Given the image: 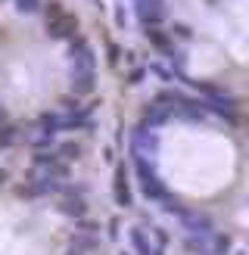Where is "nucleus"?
<instances>
[{
	"mask_svg": "<svg viewBox=\"0 0 249 255\" xmlns=\"http://www.w3.org/2000/svg\"><path fill=\"white\" fill-rule=\"evenodd\" d=\"M134 171H137V177H140V190H143V196H146L149 202H159V199L168 196V190H165V184H162V177L156 174V168H153L146 159H134Z\"/></svg>",
	"mask_w": 249,
	"mask_h": 255,
	"instance_id": "f257e3e1",
	"label": "nucleus"
},
{
	"mask_svg": "<svg viewBox=\"0 0 249 255\" xmlns=\"http://www.w3.org/2000/svg\"><path fill=\"white\" fill-rule=\"evenodd\" d=\"M156 152H159V137H156V131H146V128L137 125L134 131H131V156L149 162Z\"/></svg>",
	"mask_w": 249,
	"mask_h": 255,
	"instance_id": "f03ea898",
	"label": "nucleus"
},
{
	"mask_svg": "<svg viewBox=\"0 0 249 255\" xmlns=\"http://www.w3.org/2000/svg\"><path fill=\"white\" fill-rule=\"evenodd\" d=\"M69 62H72V72H94V66H97L94 47L87 44L84 37H72V47H69Z\"/></svg>",
	"mask_w": 249,
	"mask_h": 255,
	"instance_id": "7ed1b4c3",
	"label": "nucleus"
},
{
	"mask_svg": "<svg viewBox=\"0 0 249 255\" xmlns=\"http://www.w3.org/2000/svg\"><path fill=\"white\" fill-rule=\"evenodd\" d=\"M178 221H181V227L187 231V237H209V234H215V224H212V218H209V215H203V212L184 209L178 215Z\"/></svg>",
	"mask_w": 249,
	"mask_h": 255,
	"instance_id": "20e7f679",
	"label": "nucleus"
},
{
	"mask_svg": "<svg viewBox=\"0 0 249 255\" xmlns=\"http://www.w3.org/2000/svg\"><path fill=\"white\" fill-rule=\"evenodd\" d=\"M47 34H50V37H56V41H72V37L78 34V19H75L72 12L62 9L59 16L47 19Z\"/></svg>",
	"mask_w": 249,
	"mask_h": 255,
	"instance_id": "39448f33",
	"label": "nucleus"
},
{
	"mask_svg": "<svg viewBox=\"0 0 249 255\" xmlns=\"http://www.w3.org/2000/svg\"><path fill=\"white\" fill-rule=\"evenodd\" d=\"M134 12L146 28H156L165 19V0H134Z\"/></svg>",
	"mask_w": 249,
	"mask_h": 255,
	"instance_id": "423d86ee",
	"label": "nucleus"
},
{
	"mask_svg": "<svg viewBox=\"0 0 249 255\" xmlns=\"http://www.w3.org/2000/svg\"><path fill=\"white\" fill-rule=\"evenodd\" d=\"M112 193H116V202H119L122 209H131V206H134V193H131V184H128V168H124V165H119V168H116Z\"/></svg>",
	"mask_w": 249,
	"mask_h": 255,
	"instance_id": "0eeeda50",
	"label": "nucleus"
},
{
	"mask_svg": "<svg viewBox=\"0 0 249 255\" xmlns=\"http://www.w3.org/2000/svg\"><path fill=\"white\" fill-rule=\"evenodd\" d=\"M168 119H171V109H168V106H162V103H149L146 112H143L140 128H146V131H156V128H159L162 122H168Z\"/></svg>",
	"mask_w": 249,
	"mask_h": 255,
	"instance_id": "6e6552de",
	"label": "nucleus"
},
{
	"mask_svg": "<svg viewBox=\"0 0 249 255\" xmlns=\"http://www.w3.org/2000/svg\"><path fill=\"white\" fill-rule=\"evenodd\" d=\"M59 212L75 218V221H81V218H87V199L84 196H62L59 199Z\"/></svg>",
	"mask_w": 249,
	"mask_h": 255,
	"instance_id": "1a4fd4ad",
	"label": "nucleus"
},
{
	"mask_svg": "<svg viewBox=\"0 0 249 255\" xmlns=\"http://www.w3.org/2000/svg\"><path fill=\"white\" fill-rule=\"evenodd\" d=\"M94 72H72V94L75 97H87V94H94Z\"/></svg>",
	"mask_w": 249,
	"mask_h": 255,
	"instance_id": "9d476101",
	"label": "nucleus"
},
{
	"mask_svg": "<svg viewBox=\"0 0 249 255\" xmlns=\"http://www.w3.org/2000/svg\"><path fill=\"white\" fill-rule=\"evenodd\" d=\"M72 246L81 249V252H91L100 246V234H91V231H75L72 234Z\"/></svg>",
	"mask_w": 249,
	"mask_h": 255,
	"instance_id": "9b49d317",
	"label": "nucleus"
},
{
	"mask_svg": "<svg viewBox=\"0 0 249 255\" xmlns=\"http://www.w3.org/2000/svg\"><path fill=\"white\" fill-rule=\"evenodd\" d=\"M146 41L153 44L156 50H162V53H171L174 50V44H171V37H168V31H159V28H146Z\"/></svg>",
	"mask_w": 249,
	"mask_h": 255,
	"instance_id": "f8f14e48",
	"label": "nucleus"
},
{
	"mask_svg": "<svg viewBox=\"0 0 249 255\" xmlns=\"http://www.w3.org/2000/svg\"><path fill=\"white\" fill-rule=\"evenodd\" d=\"M231 243H234V240H231L228 234H221V231H215V234L209 237V255H228Z\"/></svg>",
	"mask_w": 249,
	"mask_h": 255,
	"instance_id": "ddd939ff",
	"label": "nucleus"
},
{
	"mask_svg": "<svg viewBox=\"0 0 249 255\" xmlns=\"http://www.w3.org/2000/svg\"><path fill=\"white\" fill-rule=\"evenodd\" d=\"M22 128L16 125H6V128H0V149H9V146H16L19 140H22Z\"/></svg>",
	"mask_w": 249,
	"mask_h": 255,
	"instance_id": "4468645a",
	"label": "nucleus"
},
{
	"mask_svg": "<svg viewBox=\"0 0 249 255\" xmlns=\"http://www.w3.org/2000/svg\"><path fill=\"white\" fill-rule=\"evenodd\" d=\"M131 246H134L137 255H149V252H153V246H149L143 227H131Z\"/></svg>",
	"mask_w": 249,
	"mask_h": 255,
	"instance_id": "2eb2a0df",
	"label": "nucleus"
},
{
	"mask_svg": "<svg viewBox=\"0 0 249 255\" xmlns=\"http://www.w3.org/2000/svg\"><path fill=\"white\" fill-rule=\"evenodd\" d=\"M56 156H59V162H72V159L81 156V146L78 143H59L56 146Z\"/></svg>",
	"mask_w": 249,
	"mask_h": 255,
	"instance_id": "dca6fc26",
	"label": "nucleus"
},
{
	"mask_svg": "<svg viewBox=\"0 0 249 255\" xmlns=\"http://www.w3.org/2000/svg\"><path fill=\"white\" fill-rule=\"evenodd\" d=\"M168 37H171V41H174V37H181V41H190V28H187L184 22H174L171 31H168Z\"/></svg>",
	"mask_w": 249,
	"mask_h": 255,
	"instance_id": "f3484780",
	"label": "nucleus"
},
{
	"mask_svg": "<svg viewBox=\"0 0 249 255\" xmlns=\"http://www.w3.org/2000/svg\"><path fill=\"white\" fill-rule=\"evenodd\" d=\"M44 6V0H16V9L19 12H37Z\"/></svg>",
	"mask_w": 249,
	"mask_h": 255,
	"instance_id": "a211bd4d",
	"label": "nucleus"
},
{
	"mask_svg": "<svg viewBox=\"0 0 249 255\" xmlns=\"http://www.w3.org/2000/svg\"><path fill=\"white\" fill-rule=\"evenodd\" d=\"M153 237H156V249H165L171 243V237H168L165 227H153Z\"/></svg>",
	"mask_w": 249,
	"mask_h": 255,
	"instance_id": "6ab92c4d",
	"label": "nucleus"
},
{
	"mask_svg": "<svg viewBox=\"0 0 249 255\" xmlns=\"http://www.w3.org/2000/svg\"><path fill=\"white\" fill-rule=\"evenodd\" d=\"M146 75H149V72H146L143 66H140V69H134V72L128 75V84H143V78H146Z\"/></svg>",
	"mask_w": 249,
	"mask_h": 255,
	"instance_id": "aec40b11",
	"label": "nucleus"
},
{
	"mask_svg": "<svg viewBox=\"0 0 249 255\" xmlns=\"http://www.w3.org/2000/svg\"><path fill=\"white\" fill-rule=\"evenodd\" d=\"M109 240H119V221H109V231H106Z\"/></svg>",
	"mask_w": 249,
	"mask_h": 255,
	"instance_id": "412c9836",
	"label": "nucleus"
},
{
	"mask_svg": "<svg viewBox=\"0 0 249 255\" xmlns=\"http://www.w3.org/2000/svg\"><path fill=\"white\" fill-rule=\"evenodd\" d=\"M66 255H84V252H81V249H75V246H72V249H69Z\"/></svg>",
	"mask_w": 249,
	"mask_h": 255,
	"instance_id": "4be33fe9",
	"label": "nucleus"
},
{
	"mask_svg": "<svg viewBox=\"0 0 249 255\" xmlns=\"http://www.w3.org/2000/svg\"><path fill=\"white\" fill-rule=\"evenodd\" d=\"M0 184H6V171L3 168H0Z\"/></svg>",
	"mask_w": 249,
	"mask_h": 255,
	"instance_id": "5701e85b",
	"label": "nucleus"
},
{
	"mask_svg": "<svg viewBox=\"0 0 249 255\" xmlns=\"http://www.w3.org/2000/svg\"><path fill=\"white\" fill-rule=\"evenodd\" d=\"M3 119H6V112H3V109H0V122H3Z\"/></svg>",
	"mask_w": 249,
	"mask_h": 255,
	"instance_id": "b1692460",
	"label": "nucleus"
},
{
	"mask_svg": "<svg viewBox=\"0 0 249 255\" xmlns=\"http://www.w3.org/2000/svg\"><path fill=\"white\" fill-rule=\"evenodd\" d=\"M122 255H128V252H122Z\"/></svg>",
	"mask_w": 249,
	"mask_h": 255,
	"instance_id": "393cba45",
	"label": "nucleus"
}]
</instances>
